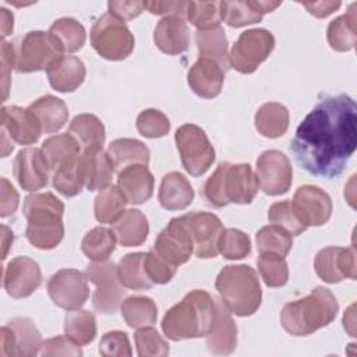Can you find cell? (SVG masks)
Wrapping results in <instances>:
<instances>
[{
	"instance_id": "1",
	"label": "cell",
	"mask_w": 357,
	"mask_h": 357,
	"mask_svg": "<svg viewBox=\"0 0 357 357\" xmlns=\"http://www.w3.org/2000/svg\"><path fill=\"white\" fill-rule=\"evenodd\" d=\"M357 146V106L351 96H325L298 124L290 149L297 165L322 178L339 177Z\"/></svg>"
},
{
	"instance_id": "2",
	"label": "cell",
	"mask_w": 357,
	"mask_h": 357,
	"mask_svg": "<svg viewBox=\"0 0 357 357\" xmlns=\"http://www.w3.org/2000/svg\"><path fill=\"white\" fill-rule=\"evenodd\" d=\"M216 318V301L205 290H192L169 308L162 319L167 339L178 342L206 336Z\"/></svg>"
},
{
	"instance_id": "3",
	"label": "cell",
	"mask_w": 357,
	"mask_h": 357,
	"mask_svg": "<svg viewBox=\"0 0 357 357\" xmlns=\"http://www.w3.org/2000/svg\"><path fill=\"white\" fill-rule=\"evenodd\" d=\"M339 304L326 287H315L303 298L283 305L280 324L293 336H307L332 324L337 315Z\"/></svg>"
},
{
	"instance_id": "4",
	"label": "cell",
	"mask_w": 357,
	"mask_h": 357,
	"mask_svg": "<svg viewBox=\"0 0 357 357\" xmlns=\"http://www.w3.org/2000/svg\"><path fill=\"white\" fill-rule=\"evenodd\" d=\"M28 220L25 237L39 250L57 247L64 237V204L52 192H33L25 197L22 206Z\"/></svg>"
},
{
	"instance_id": "5",
	"label": "cell",
	"mask_w": 357,
	"mask_h": 357,
	"mask_svg": "<svg viewBox=\"0 0 357 357\" xmlns=\"http://www.w3.org/2000/svg\"><path fill=\"white\" fill-rule=\"evenodd\" d=\"M258 187V177L251 165L222 162L205 181L204 197L215 208H223L231 202L245 205L254 201Z\"/></svg>"
},
{
	"instance_id": "6",
	"label": "cell",
	"mask_w": 357,
	"mask_h": 357,
	"mask_svg": "<svg viewBox=\"0 0 357 357\" xmlns=\"http://www.w3.org/2000/svg\"><path fill=\"white\" fill-rule=\"evenodd\" d=\"M222 303L237 317H250L261 305L262 291L257 272L250 265H227L215 280Z\"/></svg>"
},
{
	"instance_id": "7",
	"label": "cell",
	"mask_w": 357,
	"mask_h": 357,
	"mask_svg": "<svg viewBox=\"0 0 357 357\" xmlns=\"http://www.w3.org/2000/svg\"><path fill=\"white\" fill-rule=\"evenodd\" d=\"M63 54L61 45L50 32L31 31L15 46V70L18 73L47 71Z\"/></svg>"
},
{
	"instance_id": "8",
	"label": "cell",
	"mask_w": 357,
	"mask_h": 357,
	"mask_svg": "<svg viewBox=\"0 0 357 357\" xmlns=\"http://www.w3.org/2000/svg\"><path fill=\"white\" fill-rule=\"evenodd\" d=\"M91 45L100 57L120 61L132 53L135 40L123 20L106 13L92 25Z\"/></svg>"
},
{
	"instance_id": "9",
	"label": "cell",
	"mask_w": 357,
	"mask_h": 357,
	"mask_svg": "<svg viewBox=\"0 0 357 357\" xmlns=\"http://www.w3.org/2000/svg\"><path fill=\"white\" fill-rule=\"evenodd\" d=\"M174 141L183 167L191 176H202L215 162V149L205 131L197 124L180 126L176 130Z\"/></svg>"
},
{
	"instance_id": "10",
	"label": "cell",
	"mask_w": 357,
	"mask_h": 357,
	"mask_svg": "<svg viewBox=\"0 0 357 357\" xmlns=\"http://www.w3.org/2000/svg\"><path fill=\"white\" fill-rule=\"evenodd\" d=\"M275 47L272 32L264 28H254L240 33L231 46L230 66L241 74L254 73L264 63Z\"/></svg>"
},
{
	"instance_id": "11",
	"label": "cell",
	"mask_w": 357,
	"mask_h": 357,
	"mask_svg": "<svg viewBox=\"0 0 357 357\" xmlns=\"http://www.w3.org/2000/svg\"><path fill=\"white\" fill-rule=\"evenodd\" d=\"M85 275L96 286L92 297V305L99 314H114L126 297V290L119 280L114 262L93 261L85 269Z\"/></svg>"
},
{
	"instance_id": "12",
	"label": "cell",
	"mask_w": 357,
	"mask_h": 357,
	"mask_svg": "<svg viewBox=\"0 0 357 357\" xmlns=\"http://www.w3.org/2000/svg\"><path fill=\"white\" fill-rule=\"evenodd\" d=\"M42 335L33 321L17 317L0 329L1 357H33L40 351Z\"/></svg>"
},
{
	"instance_id": "13",
	"label": "cell",
	"mask_w": 357,
	"mask_h": 357,
	"mask_svg": "<svg viewBox=\"0 0 357 357\" xmlns=\"http://www.w3.org/2000/svg\"><path fill=\"white\" fill-rule=\"evenodd\" d=\"M46 287L52 301L67 311L79 310L89 297L86 275L71 268H64L53 273Z\"/></svg>"
},
{
	"instance_id": "14",
	"label": "cell",
	"mask_w": 357,
	"mask_h": 357,
	"mask_svg": "<svg viewBox=\"0 0 357 357\" xmlns=\"http://www.w3.org/2000/svg\"><path fill=\"white\" fill-rule=\"evenodd\" d=\"M257 177L265 194L275 197L287 192L293 177L289 158L278 149L264 151L257 159Z\"/></svg>"
},
{
	"instance_id": "15",
	"label": "cell",
	"mask_w": 357,
	"mask_h": 357,
	"mask_svg": "<svg viewBox=\"0 0 357 357\" xmlns=\"http://www.w3.org/2000/svg\"><path fill=\"white\" fill-rule=\"evenodd\" d=\"M152 250L174 266L183 265L191 258L194 243L183 216L170 219L167 226L158 234Z\"/></svg>"
},
{
	"instance_id": "16",
	"label": "cell",
	"mask_w": 357,
	"mask_h": 357,
	"mask_svg": "<svg viewBox=\"0 0 357 357\" xmlns=\"http://www.w3.org/2000/svg\"><path fill=\"white\" fill-rule=\"evenodd\" d=\"M187 229L194 243V254L198 258H215L218 243L223 231L222 220L211 212H190L183 215Z\"/></svg>"
},
{
	"instance_id": "17",
	"label": "cell",
	"mask_w": 357,
	"mask_h": 357,
	"mask_svg": "<svg viewBox=\"0 0 357 357\" xmlns=\"http://www.w3.org/2000/svg\"><path fill=\"white\" fill-rule=\"evenodd\" d=\"M291 205L307 227L325 225L331 219L333 209L329 194L311 184L301 185L296 190Z\"/></svg>"
},
{
	"instance_id": "18",
	"label": "cell",
	"mask_w": 357,
	"mask_h": 357,
	"mask_svg": "<svg viewBox=\"0 0 357 357\" xmlns=\"http://www.w3.org/2000/svg\"><path fill=\"white\" fill-rule=\"evenodd\" d=\"M42 283L39 264L29 257H15L4 266L3 287L13 298L31 296Z\"/></svg>"
},
{
	"instance_id": "19",
	"label": "cell",
	"mask_w": 357,
	"mask_h": 357,
	"mask_svg": "<svg viewBox=\"0 0 357 357\" xmlns=\"http://www.w3.org/2000/svg\"><path fill=\"white\" fill-rule=\"evenodd\" d=\"M314 269L326 283H339L346 278L356 279L354 248L332 245L319 250L314 259Z\"/></svg>"
},
{
	"instance_id": "20",
	"label": "cell",
	"mask_w": 357,
	"mask_h": 357,
	"mask_svg": "<svg viewBox=\"0 0 357 357\" xmlns=\"http://www.w3.org/2000/svg\"><path fill=\"white\" fill-rule=\"evenodd\" d=\"M49 170L45 155L39 148H24L18 151L13 165L14 177L25 191H36L46 187Z\"/></svg>"
},
{
	"instance_id": "21",
	"label": "cell",
	"mask_w": 357,
	"mask_h": 357,
	"mask_svg": "<svg viewBox=\"0 0 357 357\" xmlns=\"http://www.w3.org/2000/svg\"><path fill=\"white\" fill-rule=\"evenodd\" d=\"M40 132V124L28 107L3 106L1 134L6 135L13 144L32 145L38 142Z\"/></svg>"
},
{
	"instance_id": "22",
	"label": "cell",
	"mask_w": 357,
	"mask_h": 357,
	"mask_svg": "<svg viewBox=\"0 0 357 357\" xmlns=\"http://www.w3.org/2000/svg\"><path fill=\"white\" fill-rule=\"evenodd\" d=\"M155 178L148 166L131 165L117 173V187L128 204L141 205L153 194Z\"/></svg>"
},
{
	"instance_id": "23",
	"label": "cell",
	"mask_w": 357,
	"mask_h": 357,
	"mask_svg": "<svg viewBox=\"0 0 357 357\" xmlns=\"http://www.w3.org/2000/svg\"><path fill=\"white\" fill-rule=\"evenodd\" d=\"M187 81L192 92L199 98L212 99L222 92L225 70L213 60L198 57L188 70Z\"/></svg>"
},
{
	"instance_id": "24",
	"label": "cell",
	"mask_w": 357,
	"mask_h": 357,
	"mask_svg": "<svg viewBox=\"0 0 357 357\" xmlns=\"http://www.w3.org/2000/svg\"><path fill=\"white\" fill-rule=\"evenodd\" d=\"M216 301V318L212 329L205 336L206 347L212 354L227 356L236 350L237 346V326L230 315V311L225 307L222 300Z\"/></svg>"
},
{
	"instance_id": "25",
	"label": "cell",
	"mask_w": 357,
	"mask_h": 357,
	"mask_svg": "<svg viewBox=\"0 0 357 357\" xmlns=\"http://www.w3.org/2000/svg\"><path fill=\"white\" fill-rule=\"evenodd\" d=\"M280 1H220L222 21L231 28H241L262 21L264 14L273 11Z\"/></svg>"
},
{
	"instance_id": "26",
	"label": "cell",
	"mask_w": 357,
	"mask_h": 357,
	"mask_svg": "<svg viewBox=\"0 0 357 357\" xmlns=\"http://www.w3.org/2000/svg\"><path fill=\"white\" fill-rule=\"evenodd\" d=\"M156 47L166 54L184 53L190 46V29L181 17H163L153 32Z\"/></svg>"
},
{
	"instance_id": "27",
	"label": "cell",
	"mask_w": 357,
	"mask_h": 357,
	"mask_svg": "<svg viewBox=\"0 0 357 357\" xmlns=\"http://www.w3.org/2000/svg\"><path fill=\"white\" fill-rule=\"evenodd\" d=\"M158 199L167 211H181L192 202L194 188L183 173L170 172L162 177Z\"/></svg>"
},
{
	"instance_id": "28",
	"label": "cell",
	"mask_w": 357,
	"mask_h": 357,
	"mask_svg": "<svg viewBox=\"0 0 357 357\" xmlns=\"http://www.w3.org/2000/svg\"><path fill=\"white\" fill-rule=\"evenodd\" d=\"M49 84L59 92H73L85 79V66L74 56H63L47 71Z\"/></svg>"
},
{
	"instance_id": "29",
	"label": "cell",
	"mask_w": 357,
	"mask_h": 357,
	"mask_svg": "<svg viewBox=\"0 0 357 357\" xmlns=\"http://www.w3.org/2000/svg\"><path fill=\"white\" fill-rule=\"evenodd\" d=\"M28 109L38 119L42 132L45 134H53L60 131L68 120L67 105L53 95H45L38 98L33 103L28 106Z\"/></svg>"
},
{
	"instance_id": "30",
	"label": "cell",
	"mask_w": 357,
	"mask_h": 357,
	"mask_svg": "<svg viewBox=\"0 0 357 357\" xmlns=\"http://www.w3.org/2000/svg\"><path fill=\"white\" fill-rule=\"evenodd\" d=\"M85 167V187L89 191H102L112 184L114 165L107 152L103 149L82 151Z\"/></svg>"
},
{
	"instance_id": "31",
	"label": "cell",
	"mask_w": 357,
	"mask_h": 357,
	"mask_svg": "<svg viewBox=\"0 0 357 357\" xmlns=\"http://www.w3.org/2000/svg\"><path fill=\"white\" fill-rule=\"evenodd\" d=\"M116 240L123 247L141 245L149 233V225L146 216L138 209H127L113 223Z\"/></svg>"
},
{
	"instance_id": "32",
	"label": "cell",
	"mask_w": 357,
	"mask_h": 357,
	"mask_svg": "<svg viewBox=\"0 0 357 357\" xmlns=\"http://www.w3.org/2000/svg\"><path fill=\"white\" fill-rule=\"evenodd\" d=\"M68 132L77 139L82 151L102 149L106 138L103 123L91 113L75 116L68 126Z\"/></svg>"
},
{
	"instance_id": "33",
	"label": "cell",
	"mask_w": 357,
	"mask_h": 357,
	"mask_svg": "<svg viewBox=\"0 0 357 357\" xmlns=\"http://www.w3.org/2000/svg\"><path fill=\"white\" fill-rule=\"evenodd\" d=\"M356 7L350 4L346 14L332 20L326 29V39L329 46L336 52H349L356 46L357 40V24H356Z\"/></svg>"
},
{
	"instance_id": "34",
	"label": "cell",
	"mask_w": 357,
	"mask_h": 357,
	"mask_svg": "<svg viewBox=\"0 0 357 357\" xmlns=\"http://www.w3.org/2000/svg\"><path fill=\"white\" fill-rule=\"evenodd\" d=\"M53 188L61 195L70 198L81 192L85 185V167L82 153L71 158L54 170L52 177Z\"/></svg>"
},
{
	"instance_id": "35",
	"label": "cell",
	"mask_w": 357,
	"mask_h": 357,
	"mask_svg": "<svg viewBox=\"0 0 357 357\" xmlns=\"http://www.w3.org/2000/svg\"><path fill=\"white\" fill-rule=\"evenodd\" d=\"M107 153L117 173L131 165L148 166L151 156L148 146L134 138H119L112 141L107 148Z\"/></svg>"
},
{
	"instance_id": "36",
	"label": "cell",
	"mask_w": 357,
	"mask_h": 357,
	"mask_svg": "<svg viewBox=\"0 0 357 357\" xmlns=\"http://www.w3.org/2000/svg\"><path fill=\"white\" fill-rule=\"evenodd\" d=\"M290 114L286 106L278 102L264 103L255 113V128L266 138H279L289 128Z\"/></svg>"
},
{
	"instance_id": "37",
	"label": "cell",
	"mask_w": 357,
	"mask_h": 357,
	"mask_svg": "<svg viewBox=\"0 0 357 357\" xmlns=\"http://www.w3.org/2000/svg\"><path fill=\"white\" fill-rule=\"evenodd\" d=\"M195 42L199 57L216 61L225 71L229 68V43L223 28L219 26L209 31L197 29Z\"/></svg>"
},
{
	"instance_id": "38",
	"label": "cell",
	"mask_w": 357,
	"mask_h": 357,
	"mask_svg": "<svg viewBox=\"0 0 357 357\" xmlns=\"http://www.w3.org/2000/svg\"><path fill=\"white\" fill-rule=\"evenodd\" d=\"M120 310L126 324L132 329L151 326L158 319V307L155 301L146 296L127 297L121 303Z\"/></svg>"
},
{
	"instance_id": "39",
	"label": "cell",
	"mask_w": 357,
	"mask_h": 357,
	"mask_svg": "<svg viewBox=\"0 0 357 357\" xmlns=\"http://www.w3.org/2000/svg\"><path fill=\"white\" fill-rule=\"evenodd\" d=\"M145 252H130L117 265V276L123 287L131 290H148L153 286L144 268Z\"/></svg>"
},
{
	"instance_id": "40",
	"label": "cell",
	"mask_w": 357,
	"mask_h": 357,
	"mask_svg": "<svg viewBox=\"0 0 357 357\" xmlns=\"http://www.w3.org/2000/svg\"><path fill=\"white\" fill-rule=\"evenodd\" d=\"M40 149L50 170L59 169L63 163L81 153L79 144L70 132L49 137L43 141Z\"/></svg>"
},
{
	"instance_id": "41",
	"label": "cell",
	"mask_w": 357,
	"mask_h": 357,
	"mask_svg": "<svg viewBox=\"0 0 357 357\" xmlns=\"http://www.w3.org/2000/svg\"><path fill=\"white\" fill-rule=\"evenodd\" d=\"M64 335L79 346L89 344L96 336V318L91 311L73 310L64 317Z\"/></svg>"
},
{
	"instance_id": "42",
	"label": "cell",
	"mask_w": 357,
	"mask_h": 357,
	"mask_svg": "<svg viewBox=\"0 0 357 357\" xmlns=\"http://www.w3.org/2000/svg\"><path fill=\"white\" fill-rule=\"evenodd\" d=\"M127 199L117 185L110 184L95 198L93 212L99 223H114L123 213Z\"/></svg>"
},
{
	"instance_id": "43",
	"label": "cell",
	"mask_w": 357,
	"mask_h": 357,
	"mask_svg": "<svg viewBox=\"0 0 357 357\" xmlns=\"http://www.w3.org/2000/svg\"><path fill=\"white\" fill-rule=\"evenodd\" d=\"M116 236L112 229L98 226L91 229L81 241V250L91 261H106L116 248Z\"/></svg>"
},
{
	"instance_id": "44",
	"label": "cell",
	"mask_w": 357,
	"mask_h": 357,
	"mask_svg": "<svg viewBox=\"0 0 357 357\" xmlns=\"http://www.w3.org/2000/svg\"><path fill=\"white\" fill-rule=\"evenodd\" d=\"M49 32L61 45L64 53H74L79 50L86 39V32L82 24L71 17H63L56 20L50 25Z\"/></svg>"
},
{
	"instance_id": "45",
	"label": "cell",
	"mask_w": 357,
	"mask_h": 357,
	"mask_svg": "<svg viewBox=\"0 0 357 357\" xmlns=\"http://www.w3.org/2000/svg\"><path fill=\"white\" fill-rule=\"evenodd\" d=\"M255 241L259 254L273 252L280 257H286L293 245L291 234L276 225L261 227L255 234Z\"/></svg>"
},
{
	"instance_id": "46",
	"label": "cell",
	"mask_w": 357,
	"mask_h": 357,
	"mask_svg": "<svg viewBox=\"0 0 357 357\" xmlns=\"http://www.w3.org/2000/svg\"><path fill=\"white\" fill-rule=\"evenodd\" d=\"M185 18L199 31H209L220 26V1H188Z\"/></svg>"
},
{
	"instance_id": "47",
	"label": "cell",
	"mask_w": 357,
	"mask_h": 357,
	"mask_svg": "<svg viewBox=\"0 0 357 357\" xmlns=\"http://www.w3.org/2000/svg\"><path fill=\"white\" fill-rule=\"evenodd\" d=\"M258 272L269 287H282L289 280V265L284 257L273 252H261L258 257Z\"/></svg>"
},
{
	"instance_id": "48",
	"label": "cell",
	"mask_w": 357,
	"mask_h": 357,
	"mask_svg": "<svg viewBox=\"0 0 357 357\" xmlns=\"http://www.w3.org/2000/svg\"><path fill=\"white\" fill-rule=\"evenodd\" d=\"M218 251L226 259H241L250 255L251 240L248 234L238 229H223L219 237Z\"/></svg>"
},
{
	"instance_id": "49",
	"label": "cell",
	"mask_w": 357,
	"mask_h": 357,
	"mask_svg": "<svg viewBox=\"0 0 357 357\" xmlns=\"http://www.w3.org/2000/svg\"><path fill=\"white\" fill-rule=\"evenodd\" d=\"M268 219L272 225L284 229L291 236H300L307 230V226L300 220L289 199L272 204L268 211Z\"/></svg>"
},
{
	"instance_id": "50",
	"label": "cell",
	"mask_w": 357,
	"mask_h": 357,
	"mask_svg": "<svg viewBox=\"0 0 357 357\" xmlns=\"http://www.w3.org/2000/svg\"><path fill=\"white\" fill-rule=\"evenodd\" d=\"M134 340L139 357H165L169 354V343L152 326L137 329Z\"/></svg>"
},
{
	"instance_id": "51",
	"label": "cell",
	"mask_w": 357,
	"mask_h": 357,
	"mask_svg": "<svg viewBox=\"0 0 357 357\" xmlns=\"http://www.w3.org/2000/svg\"><path fill=\"white\" fill-rule=\"evenodd\" d=\"M138 132L145 138H160L170 131V121L158 109L142 110L135 121Z\"/></svg>"
},
{
	"instance_id": "52",
	"label": "cell",
	"mask_w": 357,
	"mask_h": 357,
	"mask_svg": "<svg viewBox=\"0 0 357 357\" xmlns=\"http://www.w3.org/2000/svg\"><path fill=\"white\" fill-rule=\"evenodd\" d=\"M144 268L153 284L169 283L176 275V269H177V266L169 264L162 257H159L155 250L145 252Z\"/></svg>"
},
{
	"instance_id": "53",
	"label": "cell",
	"mask_w": 357,
	"mask_h": 357,
	"mask_svg": "<svg viewBox=\"0 0 357 357\" xmlns=\"http://www.w3.org/2000/svg\"><path fill=\"white\" fill-rule=\"evenodd\" d=\"M99 353L105 357H130L132 350L128 335L123 331L106 332L100 337Z\"/></svg>"
},
{
	"instance_id": "54",
	"label": "cell",
	"mask_w": 357,
	"mask_h": 357,
	"mask_svg": "<svg viewBox=\"0 0 357 357\" xmlns=\"http://www.w3.org/2000/svg\"><path fill=\"white\" fill-rule=\"evenodd\" d=\"M39 353L42 356H81L82 350L79 344L74 343L67 336H56L46 339Z\"/></svg>"
},
{
	"instance_id": "55",
	"label": "cell",
	"mask_w": 357,
	"mask_h": 357,
	"mask_svg": "<svg viewBox=\"0 0 357 357\" xmlns=\"http://www.w3.org/2000/svg\"><path fill=\"white\" fill-rule=\"evenodd\" d=\"M188 1H144V8L151 14L165 17H181L187 15Z\"/></svg>"
},
{
	"instance_id": "56",
	"label": "cell",
	"mask_w": 357,
	"mask_h": 357,
	"mask_svg": "<svg viewBox=\"0 0 357 357\" xmlns=\"http://www.w3.org/2000/svg\"><path fill=\"white\" fill-rule=\"evenodd\" d=\"M107 11L123 21L134 20L144 11V1H109Z\"/></svg>"
},
{
	"instance_id": "57",
	"label": "cell",
	"mask_w": 357,
	"mask_h": 357,
	"mask_svg": "<svg viewBox=\"0 0 357 357\" xmlns=\"http://www.w3.org/2000/svg\"><path fill=\"white\" fill-rule=\"evenodd\" d=\"M15 66V46L11 42L3 40L1 43V67H3V102L8 96L11 68Z\"/></svg>"
},
{
	"instance_id": "58",
	"label": "cell",
	"mask_w": 357,
	"mask_h": 357,
	"mask_svg": "<svg viewBox=\"0 0 357 357\" xmlns=\"http://www.w3.org/2000/svg\"><path fill=\"white\" fill-rule=\"evenodd\" d=\"M20 204V195L14 185L6 178L1 177V206H0V216L7 218L13 215Z\"/></svg>"
},
{
	"instance_id": "59",
	"label": "cell",
	"mask_w": 357,
	"mask_h": 357,
	"mask_svg": "<svg viewBox=\"0 0 357 357\" xmlns=\"http://www.w3.org/2000/svg\"><path fill=\"white\" fill-rule=\"evenodd\" d=\"M311 15L317 18H325L331 15L333 11H336L342 3L340 1H312V3H301Z\"/></svg>"
},
{
	"instance_id": "60",
	"label": "cell",
	"mask_w": 357,
	"mask_h": 357,
	"mask_svg": "<svg viewBox=\"0 0 357 357\" xmlns=\"http://www.w3.org/2000/svg\"><path fill=\"white\" fill-rule=\"evenodd\" d=\"M1 36L6 38L7 35H10L13 32V13H10L7 8L1 7Z\"/></svg>"
},
{
	"instance_id": "61",
	"label": "cell",
	"mask_w": 357,
	"mask_h": 357,
	"mask_svg": "<svg viewBox=\"0 0 357 357\" xmlns=\"http://www.w3.org/2000/svg\"><path fill=\"white\" fill-rule=\"evenodd\" d=\"M3 229V259H6L7 257V252H8V248L10 245L13 244V240H14V236H13V231L7 227V226H1Z\"/></svg>"
}]
</instances>
